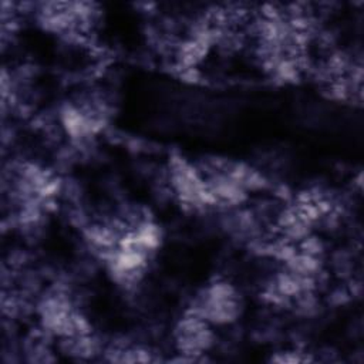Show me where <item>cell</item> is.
<instances>
[{"instance_id":"obj_2","label":"cell","mask_w":364,"mask_h":364,"mask_svg":"<svg viewBox=\"0 0 364 364\" xmlns=\"http://www.w3.org/2000/svg\"><path fill=\"white\" fill-rule=\"evenodd\" d=\"M196 165L206 181L213 208H237L253 193L269 186V181L259 169L242 161L212 158Z\"/></svg>"},{"instance_id":"obj_9","label":"cell","mask_w":364,"mask_h":364,"mask_svg":"<svg viewBox=\"0 0 364 364\" xmlns=\"http://www.w3.org/2000/svg\"><path fill=\"white\" fill-rule=\"evenodd\" d=\"M216 327L186 307L172 328V343L182 361H200L216 343Z\"/></svg>"},{"instance_id":"obj_7","label":"cell","mask_w":364,"mask_h":364,"mask_svg":"<svg viewBox=\"0 0 364 364\" xmlns=\"http://www.w3.org/2000/svg\"><path fill=\"white\" fill-rule=\"evenodd\" d=\"M168 182L171 192L186 210L213 209L206 181L195 162L179 154H172L168 159Z\"/></svg>"},{"instance_id":"obj_1","label":"cell","mask_w":364,"mask_h":364,"mask_svg":"<svg viewBox=\"0 0 364 364\" xmlns=\"http://www.w3.org/2000/svg\"><path fill=\"white\" fill-rule=\"evenodd\" d=\"M61 193L58 175L33 161H16L3 172V202L18 226L33 228L55 208Z\"/></svg>"},{"instance_id":"obj_11","label":"cell","mask_w":364,"mask_h":364,"mask_svg":"<svg viewBox=\"0 0 364 364\" xmlns=\"http://www.w3.org/2000/svg\"><path fill=\"white\" fill-rule=\"evenodd\" d=\"M272 361L276 363H310L313 361V357H310L309 353H301L297 350H287V351H282V353H276L272 357Z\"/></svg>"},{"instance_id":"obj_6","label":"cell","mask_w":364,"mask_h":364,"mask_svg":"<svg viewBox=\"0 0 364 364\" xmlns=\"http://www.w3.org/2000/svg\"><path fill=\"white\" fill-rule=\"evenodd\" d=\"M188 309L205 318L213 327H222L229 326L242 317L245 300L233 283L225 279H213L195 293Z\"/></svg>"},{"instance_id":"obj_8","label":"cell","mask_w":364,"mask_h":364,"mask_svg":"<svg viewBox=\"0 0 364 364\" xmlns=\"http://www.w3.org/2000/svg\"><path fill=\"white\" fill-rule=\"evenodd\" d=\"M109 119L108 105L104 100L88 95L64 102L60 109V122L73 141L85 142L98 136Z\"/></svg>"},{"instance_id":"obj_3","label":"cell","mask_w":364,"mask_h":364,"mask_svg":"<svg viewBox=\"0 0 364 364\" xmlns=\"http://www.w3.org/2000/svg\"><path fill=\"white\" fill-rule=\"evenodd\" d=\"M333 199L320 189H306L290 199L276 219V229L284 243H299L311 237L314 230L330 220Z\"/></svg>"},{"instance_id":"obj_4","label":"cell","mask_w":364,"mask_h":364,"mask_svg":"<svg viewBox=\"0 0 364 364\" xmlns=\"http://www.w3.org/2000/svg\"><path fill=\"white\" fill-rule=\"evenodd\" d=\"M41 330L58 341L94 333L87 316L64 287L48 289L37 304Z\"/></svg>"},{"instance_id":"obj_10","label":"cell","mask_w":364,"mask_h":364,"mask_svg":"<svg viewBox=\"0 0 364 364\" xmlns=\"http://www.w3.org/2000/svg\"><path fill=\"white\" fill-rule=\"evenodd\" d=\"M104 354L108 361L117 363H146L156 360L149 348L138 344H115L108 347Z\"/></svg>"},{"instance_id":"obj_5","label":"cell","mask_w":364,"mask_h":364,"mask_svg":"<svg viewBox=\"0 0 364 364\" xmlns=\"http://www.w3.org/2000/svg\"><path fill=\"white\" fill-rule=\"evenodd\" d=\"M100 17V7L88 1H47L36 11V20L44 31L70 41L88 38Z\"/></svg>"}]
</instances>
